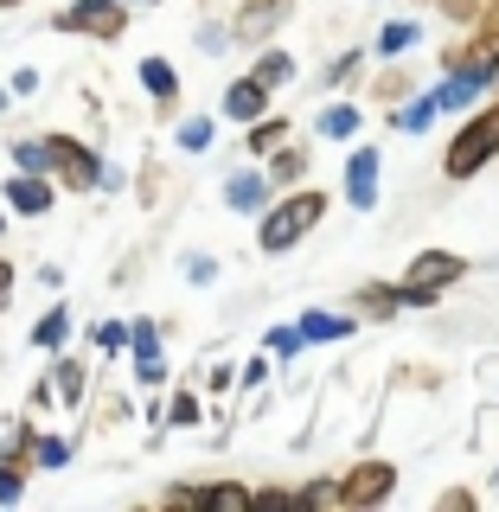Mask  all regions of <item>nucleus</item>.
<instances>
[{
  "instance_id": "f257e3e1",
  "label": "nucleus",
  "mask_w": 499,
  "mask_h": 512,
  "mask_svg": "<svg viewBox=\"0 0 499 512\" xmlns=\"http://www.w3.org/2000/svg\"><path fill=\"white\" fill-rule=\"evenodd\" d=\"M493 154H499V109H493V116H474L468 128H461V141L448 148V173L468 180V173H480Z\"/></svg>"
},
{
  "instance_id": "f03ea898",
  "label": "nucleus",
  "mask_w": 499,
  "mask_h": 512,
  "mask_svg": "<svg viewBox=\"0 0 499 512\" xmlns=\"http://www.w3.org/2000/svg\"><path fill=\"white\" fill-rule=\"evenodd\" d=\"M320 212H327V205H320L314 192H301V199H288L282 212H276V218L263 224V250H288V244H295V237L308 231V224H314Z\"/></svg>"
},
{
  "instance_id": "7ed1b4c3",
  "label": "nucleus",
  "mask_w": 499,
  "mask_h": 512,
  "mask_svg": "<svg viewBox=\"0 0 499 512\" xmlns=\"http://www.w3.org/2000/svg\"><path fill=\"white\" fill-rule=\"evenodd\" d=\"M346 192H352V205H359V212H372V199H378V154H372V148H359V154H352Z\"/></svg>"
},
{
  "instance_id": "20e7f679",
  "label": "nucleus",
  "mask_w": 499,
  "mask_h": 512,
  "mask_svg": "<svg viewBox=\"0 0 499 512\" xmlns=\"http://www.w3.org/2000/svg\"><path fill=\"white\" fill-rule=\"evenodd\" d=\"M64 26H84V32H116V26H122V7H116V0H77V7L64 13Z\"/></svg>"
},
{
  "instance_id": "39448f33",
  "label": "nucleus",
  "mask_w": 499,
  "mask_h": 512,
  "mask_svg": "<svg viewBox=\"0 0 499 512\" xmlns=\"http://www.w3.org/2000/svg\"><path fill=\"white\" fill-rule=\"evenodd\" d=\"M461 276V256H448V250H423L410 263V282H423V288H442V282H455Z\"/></svg>"
},
{
  "instance_id": "423d86ee",
  "label": "nucleus",
  "mask_w": 499,
  "mask_h": 512,
  "mask_svg": "<svg viewBox=\"0 0 499 512\" xmlns=\"http://www.w3.org/2000/svg\"><path fill=\"white\" fill-rule=\"evenodd\" d=\"M391 480H397V474L384 468V461H365V468L340 487V500H378V493H391Z\"/></svg>"
},
{
  "instance_id": "0eeeda50",
  "label": "nucleus",
  "mask_w": 499,
  "mask_h": 512,
  "mask_svg": "<svg viewBox=\"0 0 499 512\" xmlns=\"http://www.w3.org/2000/svg\"><path fill=\"white\" fill-rule=\"evenodd\" d=\"M224 109H231V122H256V116H263V84H256V77H244V84H231V96H224Z\"/></svg>"
},
{
  "instance_id": "6e6552de",
  "label": "nucleus",
  "mask_w": 499,
  "mask_h": 512,
  "mask_svg": "<svg viewBox=\"0 0 499 512\" xmlns=\"http://www.w3.org/2000/svg\"><path fill=\"white\" fill-rule=\"evenodd\" d=\"M13 205H20V212H45V205H52V192L26 173V180H13Z\"/></svg>"
},
{
  "instance_id": "1a4fd4ad",
  "label": "nucleus",
  "mask_w": 499,
  "mask_h": 512,
  "mask_svg": "<svg viewBox=\"0 0 499 512\" xmlns=\"http://www.w3.org/2000/svg\"><path fill=\"white\" fill-rule=\"evenodd\" d=\"M199 506H212V512H244L250 493H244V487H212V493H199Z\"/></svg>"
},
{
  "instance_id": "9d476101",
  "label": "nucleus",
  "mask_w": 499,
  "mask_h": 512,
  "mask_svg": "<svg viewBox=\"0 0 499 512\" xmlns=\"http://www.w3.org/2000/svg\"><path fill=\"white\" fill-rule=\"evenodd\" d=\"M231 205L256 212V205H263V180H256V173H237V180H231Z\"/></svg>"
},
{
  "instance_id": "9b49d317",
  "label": "nucleus",
  "mask_w": 499,
  "mask_h": 512,
  "mask_svg": "<svg viewBox=\"0 0 499 512\" xmlns=\"http://www.w3.org/2000/svg\"><path fill=\"white\" fill-rule=\"evenodd\" d=\"M288 71H295V64H288L282 52H269L263 64H256V84H263V90H269V84H288Z\"/></svg>"
},
{
  "instance_id": "f8f14e48",
  "label": "nucleus",
  "mask_w": 499,
  "mask_h": 512,
  "mask_svg": "<svg viewBox=\"0 0 499 512\" xmlns=\"http://www.w3.org/2000/svg\"><path fill=\"white\" fill-rule=\"evenodd\" d=\"M269 20H276V7H269V0H256L244 20H237V32H244V39H256V32H269Z\"/></svg>"
},
{
  "instance_id": "ddd939ff",
  "label": "nucleus",
  "mask_w": 499,
  "mask_h": 512,
  "mask_svg": "<svg viewBox=\"0 0 499 512\" xmlns=\"http://www.w3.org/2000/svg\"><path fill=\"white\" fill-rule=\"evenodd\" d=\"M141 84H148L154 96H173V71H167L160 58H148V64H141Z\"/></svg>"
},
{
  "instance_id": "4468645a",
  "label": "nucleus",
  "mask_w": 499,
  "mask_h": 512,
  "mask_svg": "<svg viewBox=\"0 0 499 512\" xmlns=\"http://www.w3.org/2000/svg\"><path fill=\"white\" fill-rule=\"evenodd\" d=\"M64 333H71V320H64V314H45L39 327H32V340H39V346H58Z\"/></svg>"
},
{
  "instance_id": "2eb2a0df",
  "label": "nucleus",
  "mask_w": 499,
  "mask_h": 512,
  "mask_svg": "<svg viewBox=\"0 0 499 512\" xmlns=\"http://www.w3.org/2000/svg\"><path fill=\"white\" fill-rule=\"evenodd\" d=\"M333 333H346V320H327V314H314L308 327H301V340H333Z\"/></svg>"
},
{
  "instance_id": "dca6fc26",
  "label": "nucleus",
  "mask_w": 499,
  "mask_h": 512,
  "mask_svg": "<svg viewBox=\"0 0 499 512\" xmlns=\"http://www.w3.org/2000/svg\"><path fill=\"white\" fill-rule=\"evenodd\" d=\"M410 39H416V26H384L378 32V52H404Z\"/></svg>"
},
{
  "instance_id": "f3484780",
  "label": "nucleus",
  "mask_w": 499,
  "mask_h": 512,
  "mask_svg": "<svg viewBox=\"0 0 499 512\" xmlns=\"http://www.w3.org/2000/svg\"><path fill=\"white\" fill-rule=\"evenodd\" d=\"M13 160H20V173H45V167H52V154H45V148H32V141H26V148L13 154Z\"/></svg>"
},
{
  "instance_id": "a211bd4d",
  "label": "nucleus",
  "mask_w": 499,
  "mask_h": 512,
  "mask_svg": "<svg viewBox=\"0 0 499 512\" xmlns=\"http://www.w3.org/2000/svg\"><path fill=\"white\" fill-rule=\"evenodd\" d=\"M333 500H340V487H333V480H314V487L301 493V506H333Z\"/></svg>"
},
{
  "instance_id": "6ab92c4d",
  "label": "nucleus",
  "mask_w": 499,
  "mask_h": 512,
  "mask_svg": "<svg viewBox=\"0 0 499 512\" xmlns=\"http://www.w3.org/2000/svg\"><path fill=\"white\" fill-rule=\"evenodd\" d=\"M58 391H64V397H84V372H77V365H71V359H64V365H58Z\"/></svg>"
},
{
  "instance_id": "aec40b11",
  "label": "nucleus",
  "mask_w": 499,
  "mask_h": 512,
  "mask_svg": "<svg viewBox=\"0 0 499 512\" xmlns=\"http://www.w3.org/2000/svg\"><path fill=\"white\" fill-rule=\"evenodd\" d=\"M352 122H359L352 109H327V116H320V128H327V135H352Z\"/></svg>"
},
{
  "instance_id": "412c9836",
  "label": "nucleus",
  "mask_w": 499,
  "mask_h": 512,
  "mask_svg": "<svg viewBox=\"0 0 499 512\" xmlns=\"http://www.w3.org/2000/svg\"><path fill=\"white\" fill-rule=\"evenodd\" d=\"M128 340H135V352H141V359H160V340H154V327H135Z\"/></svg>"
},
{
  "instance_id": "4be33fe9",
  "label": "nucleus",
  "mask_w": 499,
  "mask_h": 512,
  "mask_svg": "<svg viewBox=\"0 0 499 512\" xmlns=\"http://www.w3.org/2000/svg\"><path fill=\"white\" fill-rule=\"evenodd\" d=\"M180 141H186V148H205V141H212V122H186Z\"/></svg>"
},
{
  "instance_id": "5701e85b",
  "label": "nucleus",
  "mask_w": 499,
  "mask_h": 512,
  "mask_svg": "<svg viewBox=\"0 0 499 512\" xmlns=\"http://www.w3.org/2000/svg\"><path fill=\"white\" fill-rule=\"evenodd\" d=\"M429 116H436V103H429V96H423V103H416V109H404V128H429Z\"/></svg>"
},
{
  "instance_id": "b1692460",
  "label": "nucleus",
  "mask_w": 499,
  "mask_h": 512,
  "mask_svg": "<svg viewBox=\"0 0 499 512\" xmlns=\"http://www.w3.org/2000/svg\"><path fill=\"white\" fill-rule=\"evenodd\" d=\"M167 416H173V423H199V404H192V397H173Z\"/></svg>"
},
{
  "instance_id": "393cba45",
  "label": "nucleus",
  "mask_w": 499,
  "mask_h": 512,
  "mask_svg": "<svg viewBox=\"0 0 499 512\" xmlns=\"http://www.w3.org/2000/svg\"><path fill=\"white\" fill-rule=\"evenodd\" d=\"M64 455H71L64 442H39V461H45V468H64Z\"/></svg>"
},
{
  "instance_id": "a878e982",
  "label": "nucleus",
  "mask_w": 499,
  "mask_h": 512,
  "mask_svg": "<svg viewBox=\"0 0 499 512\" xmlns=\"http://www.w3.org/2000/svg\"><path fill=\"white\" fill-rule=\"evenodd\" d=\"M295 346H301V333H282V327L269 333V352H282V359H288V352H295Z\"/></svg>"
},
{
  "instance_id": "bb28decb",
  "label": "nucleus",
  "mask_w": 499,
  "mask_h": 512,
  "mask_svg": "<svg viewBox=\"0 0 499 512\" xmlns=\"http://www.w3.org/2000/svg\"><path fill=\"white\" fill-rule=\"evenodd\" d=\"M13 493H20V474H7V468H0V500H13Z\"/></svg>"
},
{
  "instance_id": "cd10ccee",
  "label": "nucleus",
  "mask_w": 499,
  "mask_h": 512,
  "mask_svg": "<svg viewBox=\"0 0 499 512\" xmlns=\"http://www.w3.org/2000/svg\"><path fill=\"white\" fill-rule=\"evenodd\" d=\"M7 288H13V269H7V263H0V301H7Z\"/></svg>"
}]
</instances>
